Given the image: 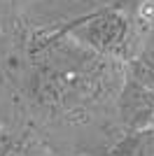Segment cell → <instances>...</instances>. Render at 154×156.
I'll return each instance as SVG.
<instances>
[{"label": "cell", "instance_id": "5", "mask_svg": "<svg viewBox=\"0 0 154 156\" xmlns=\"http://www.w3.org/2000/svg\"><path fill=\"white\" fill-rule=\"evenodd\" d=\"M152 128H154V119H152Z\"/></svg>", "mask_w": 154, "mask_h": 156}, {"label": "cell", "instance_id": "1", "mask_svg": "<svg viewBox=\"0 0 154 156\" xmlns=\"http://www.w3.org/2000/svg\"><path fill=\"white\" fill-rule=\"evenodd\" d=\"M75 42L91 47L94 51L105 56H117L126 47L128 37V21L117 9H103L98 14L79 16V21H72L65 28Z\"/></svg>", "mask_w": 154, "mask_h": 156}, {"label": "cell", "instance_id": "4", "mask_svg": "<svg viewBox=\"0 0 154 156\" xmlns=\"http://www.w3.org/2000/svg\"><path fill=\"white\" fill-rule=\"evenodd\" d=\"M126 77L135 79L138 84H145L149 89H154V49H147L140 56H135L133 61H128Z\"/></svg>", "mask_w": 154, "mask_h": 156}, {"label": "cell", "instance_id": "3", "mask_svg": "<svg viewBox=\"0 0 154 156\" xmlns=\"http://www.w3.org/2000/svg\"><path fill=\"white\" fill-rule=\"evenodd\" d=\"M108 156H154V128L126 133Z\"/></svg>", "mask_w": 154, "mask_h": 156}, {"label": "cell", "instance_id": "2", "mask_svg": "<svg viewBox=\"0 0 154 156\" xmlns=\"http://www.w3.org/2000/svg\"><path fill=\"white\" fill-rule=\"evenodd\" d=\"M117 117L126 133L152 128L154 119V89L138 84L135 79H124L117 96Z\"/></svg>", "mask_w": 154, "mask_h": 156}]
</instances>
